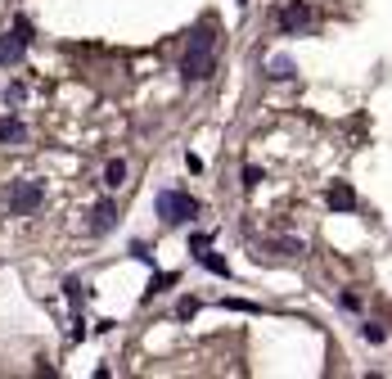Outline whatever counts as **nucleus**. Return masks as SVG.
I'll list each match as a JSON object with an SVG mask.
<instances>
[{
	"label": "nucleus",
	"instance_id": "12",
	"mask_svg": "<svg viewBox=\"0 0 392 379\" xmlns=\"http://www.w3.org/2000/svg\"><path fill=\"white\" fill-rule=\"evenodd\" d=\"M361 334H365V344H374V348H379V344H388V329L379 325V321H365Z\"/></svg>",
	"mask_w": 392,
	"mask_h": 379
},
{
	"label": "nucleus",
	"instance_id": "17",
	"mask_svg": "<svg viewBox=\"0 0 392 379\" xmlns=\"http://www.w3.org/2000/svg\"><path fill=\"white\" fill-rule=\"evenodd\" d=\"M14 32L23 36V41H32V32H36V28H32V23H28V18H23V14H18V18H14Z\"/></svg>",
	"mask_w": 392,
	"mask_h": 379
},
{
	"label": "nucleus",
	"instance_id": "10",
	"mask_svg": "<svg viewBox=\"0 0 392 379\" xmlns=\"http://www.w3.org/2000/svg\"><path fill=\"white\" fill-rule=\"evenodd\" d=\"M329 208H334V213H352V208H357V194L347 186H334L329 190Z\"/></svg>",
	"mask_w": 392,
	"mask_h": 379
},
{
	"label": "nucleus",
	"instance_id": "1",
	"mask_svg": "<svg viewBox=\"0 0 392 379\" xmlns=\"http://www.w3.org/2000/svg\"><path fill=\"white\" fill-rule=\"evenodd\" d=\"M154 208H158V217H163L167 226H190L194 217H199V199L185 194V190H158Z\"/></svg>",
	"mask_w": 392,
	"mask_h": 379
},
{
	"label": "nucleus",
	"instance_id": "14",
	"mask_svg": "<svg viewBox=\"0 0 392 379\" xmlns=\"http://www.w3.org/2000/svg\"><path fill=\"white\" fill-rule=\"evenodd\" d=\"M171 285H176V271H171V276H167V271H158V276H154V289H149V293H163V289H171Z\"/></svg>",
	"mask_w": 392,
	"mask_h": 379
},
{
	"label": "nucleus",
	"instance_id": "16",
	"mask_svg": "<svg viewBox=\"0 0 392 379\" xmlns=\"http://www.w3.org/2000/svg\"><path fill=\"white\" fill-rule=\"evenodd\" d=\"M338 302H342V307H347V312H361V298H357V293H352V289H342V293H338Z\"/></svg>",
	"mask_w": 392,
	"mask_h": 379
},
{
	"label": "nucleus",
	"instance_id": "7",
	"mask_svg": "<svg viewBox=\"0 0 392 379\" xmlns=\"http://www.w3.org/2000/svg\"><path fill=\"white\" fill-rule=\"evenodd\" d=\"M23 55H28V41H23L18 32H0V64H5V68H14Z\"/></svg>",
	"mask_w": 392,
	"mask_h": 379
},
{
	"label": "nucleus",
	"instance_id": "5",
	"mask_svg": "<svg viewBox=\"0 0 392 379\" xmlns=\"http://www.w3.org/2000/svg\"><path fill=\"white\" fill-rule=\"evenodd\" d=\"M190 249H194V262H199V266H207L212 276H230V262L221 258V253H212V249H207V239H203V235H194V244H190Z\"/></svg>",
	"mask_w": 392,
	"mask_h": 379
},
{
	"label": "nucleus",
	"instance_id": "15",
	"mask_svg": "<svg viewBox=\"0 0 392 379\" xmlns=\"http://www.w3.org/2000/svg\"><path fill=\"white\" fill-rule=\"evenodd\" d=\"M131 253H136L140 262H149V266H154V253H149V244H144V239H131Z\"/></svg>",
	"mask_w": 392,
	"mask_h": 379
},
{
	"label": "nucleus",
	"instance_id": "11",
	"mask_svg": "<svg viewBox=\"0 0 392 379\" xmlns=\"http://www.w3.org/2000/svg\"><path fill=\"white\" fill-rule=\"evenodd\" d=\"M122 181H127V163H122V158H108V163H104V186L117 190Z\"/></svg>",
	"mask_w": 392,
	"mask_h": 379
},
{
	"label": "nucleus",
	"instance_id": "2",
	"mask_svg": "<svg viewBox=\"0 0 392 379\" xmlns=\"http://www.w3.org/2000/svg\"><path fill=\"white\" fill-rule=\"evenodd\" d=\"M207 68H212V28L190 36L185 55H180V77H185V81H203Z\"/></svg>",
	"mask_w": 392,
	"mask_h": 379
},
{
	"label": "nucleus",
	"instance_id": "13",
	"mask_svg": "<svg viewBox=\"0 0 392 379\" xmlns=\"http://www.w3.org/2000/svg\"><path fill=\"white\" fill-rule=\"evenodd\" d=\"M28 100V86L23 81H14V86H5V104H23Z\"/></svg>",
	"mask_w": 392,
	"mask_h": 379
},
{
	"label": "nucleus",
	"instance_id": "9",
	"mask_svg": "<svg viewBox=\"0 0 392 379\" xmlns=\"http://www.w3.org/2000/svg\"><path fill=\"white\" fill-rule=\"evenodd\" d=\"M28 140V127L18 118H0V145H23Z\"/></svg>",
	"mask_w": 392,
	"mask_h": 379
},
{
	"label": "nucleus",
	"instance_id": "8",
	"mask_svg": "<svg viewBox=\"0 0 392 379\" xmlns=\"http://www.w3.org/2000/svg\"><path fill=\"white\" fill-rule=\"evenodd\" d=\"M266 77H275V81H293V77H298V64H293L289 55H271V59H266Z\"/></svg>",
	"mask_w": 392,
	"mask_h": 379
},
{
	"label": "nucleus",
	"instance_id": "19",
	"mask_svg": "<svg viewBox=\"0 0 392 379\" xmlns=\"http://www.w3.org/2000/svg\"><path fill=\"white\" fill-rule=\"evenodd\" d=\"M194 312H199V302H194V298H180V321H190Z\"/></svg>",
	"mask_w": 392,
	"mask_h": 379
},
{
	"label": "nucleus",
	"instance_id": "4",
	"mask_svg": "<svg viewBox=\"0 0 392 379\" xmlns=\"http://www.w3.org/2000/svg\"><path fill=\"white\" fill-rule=\"evenodd\" d=\"M275 23H279V32H307L311 28V5L307 0H289L284 9H275Z\"/></svg>",
	"mask_w": 392,
	"mask_h": 379
},
{
	"label": "nucleus",
	"instance_id": "6",
	"mask_svg": "<svg viewBox=\"0 0 392 379\" xmlns=\"http://www.w3.org/2000/svg\"><path fill=\"white\" fill-rule=\"evenodd\" d=\"M113 226H117V208H113V199H100L91 208V230L95 235H108Z\"/></svg>",
	"mask_w": 392,
	"mask_h": 379
},
{
	"label": "nucleus",
	"instance_id": "18",
	"mask_svg": "<svg viewBox=\"0 0 392 379\" xmlns=\"http://www.w3.org/2000/svg\"><path fill=\"white\" fill-rule=\"evenodd\" d=\"M239 176H243V186H248V190H253V186H257V181H262V167H243V172H239Z\"/></svg>",
	"mask_w": 392,
	"mask_h": 379
},
{
	"label": "nucleus",
	"instance_id": "3",
	"mask_svg": "<svg viewBox=\"0 0 392 379\" xmlns=\"http://www.w3.org/2000/svg\"><path fill=\"white\" fill-rule=\"evenodd\" d=\"M41 203H45V186L41 181H18V186L9 190V213L14 217H32Z\"/></svg>",
	"mask_w": 392,
	"mask_h": 379
}]
</instances>
